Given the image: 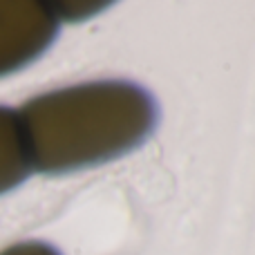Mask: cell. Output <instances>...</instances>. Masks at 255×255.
Returning <instances> with one entry per match:
<instances>
[{"mask_svg":"<svg viewBox=\"0 0 255 255\" xmlns=\"http://www.w3.org/2000/svg\"><path fill=\"white\" fill-rule=\"evenodd\" d=\"M18 112L31 170L72 172L139 148L157 124L148 90L130 81H94L54 90Z\"/></svg>","mask_w":255,"mask_h":255,"instance_id":"1","label":"cell"},{"mask_svg":"<svg viewBox=\"0 0 255 255\" xmlns=\"http://www.w3.org/2000/svg\"><path fill=\"white\" fill-rule=\"evenodd\" d=\"M58 31L52 7L43 2H0V76L29 65Z\"/></svg>","mask_w":255,"mask_h":255,"instance_id":"2","label":"cell"},{"mask_svg":"<svg viewBox=\"0 0 255 255\" xmlns=\"http://www.w3.org/2000/svg\"><path fill=\"white\" fill-rule=\"evenodd\" d=\"M29 172L31 163L18 112L0 106V195L22 184Z\"/></svg>","mask_w":255,"mask_h":255,"instance_id":"3","label":"cell"},{"mask_svg":"<svg viewBox=\"0 0 255 255\" xmlns=\"http://www.w3.org/2000/svg\"><path fill=\"white\" fill-rule=\"evenodd\" d=\"M0 255H61L52 244L45 242H18L13 247L0 251Z\"/></svg>","mask_w":255,"mask_h":255,"instance_id":"4","label":"cell"}]
</instances>
